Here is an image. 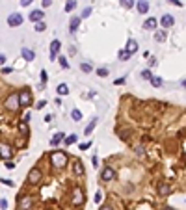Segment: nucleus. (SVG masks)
I'll list each match as a JSON object with an SVG mask.
<instances>
[{
	"label": "nucleus",
	"instance_id": "1",
	"mask_svg": "<svg viewBox=\"0 0 186 210\" xmlns=\"http://www.w3.org/2000/svg\"><path fill=\"white\" fill-rule=\"evenodd\" d=\"M50 162L54 168H63V166H67V154L63 151H54L50 154Z\"/></svg>",
	"mask_w": 186,
	"mask_h": 210
},
{
	"label": "nucleus",
	"instance_id": "2",
	"mask_svg": "<svg viewBox=\"0 0 186 210\" xmlns=\"http://www.w3.org/2000/svg\"><path fill=\"white\" fill-rule=\"evenodd\" d=\"M17 97H19V106H22V108H28L32 104V93L28 89H22Z\"/></svg>",
	"mask_w": 186,
	"mask_h": 210
},
{
	"label": "nucleus",
	"instance_id": "3",
	"mask_svg": "<svg viewBox=\"0 0 186 210\" xmlns=\"http://www.w3.org/2000/svg\"><path fill=\"white\" fill-rule=\"evenodd\" d=\"M6 108L9 110V112H17L20 106H19V97L15 95V93H11V95H8V99H6Z\"/></svg>",
	"mask_w": 186,
	"mask_h": 210
},
{
	"label": "nucleus",
	"instance_id": "4",
	"mask_svg": "<svg viewBox=\"0 0 186 210\" xmlns=\"http://www.w3.org/2000/svg\"><path fill=\"white\" fill-rule=\"evenodd\" d=\"M41 177H43L41 169H39V168H32L30 173H28V182H30V184H39V182H41Z\"/></svg>",
	"mask_w": 186,
	"mask_h": 210
},
{
	"label": "nucleus",
	"instance_id": "5",
	"mask_svg": "<svg viewBox=\"0 0 186 210\" xmlns=\"http://www.w3.org/2000/svg\"><path fill=\"white\" fill-rule=\"evenodd\" d=\"M13 156V149L8 143H0V160H9Z\"/></svg>",
	"mask_w": 186,
	"mask_h": 210
},
{
	"label": "nucleus",
	"instance_id": "6",
	"mask_svg": "<svg viewBox=\"0 0 186 210\" xmlns=\"http://www.w3.org/2000/svg\"><path fill=\"white\" fill-rule=\"evenodd\" d=\"M73 203H75V206H80V204H84V201H86V197H84V192H82V188H75L73 190Z\"/></svg>",
	"mask_w": 186,
	"mask_h": 210
},
{
	"label": "nucleus",
	"instance_id": "7",
	"mask_svg": "<svg viewBox=\"0 0 186 210\" xmlns=\"http://www.w3.org/2000/svg\"><path fill=\"white\" fill-rule=\"evenodd\" d=\"M22 20H24V17H22L20 13H11V15L8 17V24H9L11 28H15V26H20V24H22Z\"/></svg>",
	"mask_w": 186,
	"mask_h": 210
},
{
	"label": "nucleus",
	"instance_id": "8",
	"mask_svg": "<svg viewBox=\"0 0 186 210\" xmlns=\"http://www.w3.org/2000/svg\"><path fill=\"white\" fill-rule=\"evenodd\" d=\"M160 24H162V28H171V26L175 24V17L169 15V13H166L164 17L160 19Z\"/></svg>",
	"mask_w": 186,
	"mask_h": 210
},
{
	"label": "nucleus",
	"instance_id": "9",
	"mask_svg": "<svg viewBox=\"0 0 186 210\" xmlns=\"http://www.w3.org/2000/svg\"><path fill=\"white\" fill-rule=\"evenodd\" d=\"M32 206V197L30 195H20L19 197V208L20 210H28Z\"/></svg>",
	"mask_w": 186,
	"mask_h": 210
},
{
	"label": "nucleus",
	"instance_id": "10",
	"mask_svg": "<svg viewBox=\"0 0 186 210\" xmlns=\"http://www.w3.org/2000/svg\"><path fill=\"white\" fill-rule=\"evenodd\" d=\"M101 179H102V180H106V182H110V180H113V179H115V171H113L112 168H108V166H106V168L102 169V173H101Z\"/></svg>",
	"mask_w": 186,
	"mask_h": 210
},
{
	"label": "nucleus",
	"instance_id": "11",
	"mask_svg": "<svg viewBox=\"0 0 186 210\" xmlns=\"http://www.w3.org/2000/svg\"><path fill=\"white\" fill-rule=\"evenodd\" d=\"M169 193H171V186H169V184H166V182H160V184H158V195L168 197Z\"/></svg>",
	"mask_w": 186,
	"mask_h": 210
},
{
	"label": "nucleus",
	"instance_id": "12",
	"mask_svg": "<svg viewBox=\"0 0 186 210\" xmlns=\"http://www.w3.org/2000/svg\"><path fill=\"white\" fill-rule=\"evenodd\" d=\"M60 46H61V43H60L58 39H54V41L50 43V60H56V56H58V52H60Z\"/></svg>",
	"mask_w": 186,
	"mask_h": 210
},
{
	"label": "nucleus",
	"instance_id": "13",
	"mask_svg": "<svg viewBox=\"0 0 186 210\" xmlns=\"http://www.w3.org/2000/svg\"><path fill=\"white\" fill-rule=\"evenodd\" d=\"M80 20H82V19H80V17H76V15H75V17H71V20H69V30H71V32H76V30H78V26H80Z\"/></svg>",
	"mask_w": 186,
	"mask_h": 210
},
{
	"label": "nucleus",
	"instance_id": "14",
	"mask_svg": "<svg viewBox=\"0 0 186 210\" xmlns=\"http://www.w3.org/2000/svg\"><path fill=\"white\" fill-rule=\"evenodd\" d=\"M43 17H45V13H43L41 9H34V11L30 13V20H32V22H39V20H43Z\"/></svg>",
	"mask_w": 186,
	"mask_h": 210
},
{
	"label": "nucleus",
	"instance_id": "15",
	"mask_svg": "<svg viewBox=\"0 0 186 210\" xmlns=\"http://www.w3.org/2000/svg\"><path fill=\"white\" fill-rule=\"evenodd\" d=\"M73 171H75V175H78V177H82L84 175V166H82V162L80 160H75V164H73Z\"/></svg>",
	"mask_w": 186,
	"mask_h": 210
},
{
	"label": "nucleus",
	"instance_id": "16",
	"mask_svg": "<svg viewBox=\"0 0 186 210\" xmlns=\"http://www.w3.org/2000/svg\"><path fill=\"white\" fill-rule=\"evenodd\" d=\"M136 6H138V11L140 13H147L149 11V2H147V0H138Z\"/></svg>",
	"mask_w": 186,
	"mask_h": 210
},
{
	"label": "nucleus",
	"instance_id": "17",
	"mask_svg": "<svg viewBox=\"0 0 186 210\" xmlns=\"http://www.w3.org/2000/svg\"><path fill=\"white\" fill-rule=\"evenodd\" d=\"M136 50H138V43H136L134 39H128V43H127V49H125V52H128V54L132 56V54H134Z\"/></svg>",
	"mask_w": 186,
	"mask_h": 210
},
{
	"label": "nucleus",
	"instance_id": "18",
	"mask_svg": "<svg viewBox=\"0 0 186 210\" xmlns=\"http://www.w3.org/2000/svg\"><path fill=\"white\" fill-rule=\"evenodd\" d=\"M20 54H22V58H24L26 61H34V58H35V54H34V50H30V49H26V46H24V49H22V50H20Z\"/></svg>",
	"mask_w": 186,
	"mask_h": 210
},
{
	"label": "nucleus",
	"instance_id": "19",
	"mask_svg": "<svg viewBox=\"0 0 186 210\" xmlns=\"http://www.w3.org/2000/svg\"><path fill=\"white\" fill-rule=\"evenodd\" d=\"M19 132L22 136H30V127H28L26 121H19Z\"/></svg>",
	"mask_w": 186,
	"mask_h": 210
},
{
	"label": "nucleus",
	"instance_id": "20",
	"mask_svg": "<svg viewBox=\"0 0 186 210\" xmlns=\"http://www.w3.org/2000/svg\"><path fill=\"white\" fill-rule=\"evenodd\" d=\"M143 28H145V30H154V28H156V20L149 17V19L143 22Z\"/></svg>",
	"mask_w": 186,
	"mask_h": 210
},
{
	"label": "nucleus",
	"instance_id": "21",
	"mask_svg": "<svg viewBox=\"0 0 186 210\" xmlns=\"http://www.w3.org/2000/svg\"><path fill=\"white\" fill-rule=\"evenodd\" d=\"M63 138H65V134H63V132H58V134H54V136H52L50 143H52V145H58L60 142H63Z\"/></svg>",
	"mask_w": 186,
	"mask_h": 210
},
{
	"label": "nucleus",
	"instance_id": "22",
	"mask_svg": "<svg viewBox=\"0 0 186 210\" xmlns=\"http://www.w3.org/2000/svg\"><path fill=\"white\" fill-rule=\"evenodd\" d=\"M75 8H76V0H67V4H65V11H67V13H71Z\"/></svg>",
	"mask_w": 186,
	"mask_h": 210
},
{
	"label": "nucleus",
	"instance_id": "23",
	"mask_svg": "<svg viewBox=\"0 0 186 210\" xmlns=\"http://www.w3.org/2000/svg\"><path fill=\"white\" fill-rule=\"evenodd\" d=\"M154 39H156L158 43H162V41H166V39H168V34H166L164 30H162V32H156V34H154Z\"/></svg>",
	"mask_w": 186,
	"mask_h": 210
},
{
	"label": "nucleus",
	"instance_id": "24",
	"mask_svg": "<svg viewBox=\"0 0 186 210\" xmlns=\"http://www.w3.org/2000/svg\"><path fill=\"white\" fill-rule=\"evenodd\" d=\"M58 95H67L69 93V87H67V84H58Z\"/></svg>",
	"mask_w": 186,
	"mask_h": 210
},
{
	"label": "nucleus",
	"instance_id": "25",
	"mask_svg": "<svg viewBox=\"0 0 186 210\" xmlns=\"http://www.w3.org/2000/svg\"><path fill=\"white\" fill-rule=\"evenodd\" d=\"M95 125H97V119H93V121H91V123L84 128V134H86V136H89V134L93 132V128H95Z\"/></svg>",
	"mask_w": 186,
	"mask_h": 210
},
{
	"label": "nucleus",
	"instance_id": "26",
	"mask_svg": "<svg viewBox=\"0 0 186 210\" xmlns=\"http://www.w3.org/2000/svg\"><path fill=\"white\" fill-rule=\"evenodd\" d=\"M151 84H153L154 87H160L162 84H164V80H162L160 76H151Z\"/></svg>",
	"mask_w": 186,
	"mask_h": 210
},
{
	"label": "nucleus",
	"instance_id": "27",
	"mask_svg": "<svg viewBox=\"0 0 186 210\" xmlns=\"http://www.w3.org/2000/svg\"><path fill=\"white\" fill-rule=\"evenodd\" d=\"M76 134H71V136H67V138H63V142H65V145H71V143H75L76 142Z\"/></svg>",
	"mask_w": 186,
	"mask_h": 210
},
{
	"label": "nucleus",
	"instance_id": "28",
	"mask_svg": "<svg viewBox=\"0 0 186 210\" xmlns=\"http://www.w3.org/2000/svg\"><path fill=\"white\" fill-rule=\"evenodd\" d=\"M71 117H73V119H75V121H80V119H82V112H80V110H76V108H75V110H73V112H71Z\"/></svg>",
	"mask_w": 186,
	"mask_h": 210
},
{
	"label": "nucleus",
	"instance_id": "29",
	"mask_svg": "<svg viewBox=\"0 0 186 210\" xmlns=\"http://www.w3.org/2000/svg\"><path fill=\"white\" fill-rule=\"evenodd\" d=\"M119 2H121V6H123V8H127V9L134 8V0H119Z\"/></svg>",
	"mask_w": 186,
	"mask_h": 210
},
{
	"label": "nucleus",
	"instance_id": "30",
	"mask_svg": "<svg viewBox=\"0 0 186 210\" xmlns=\"http://www.w3.org/2000/svg\"><path fill=\"white\" fill-rule=\"evenodd\" d=\"M80 69H82L84 73H91V71H93V65H91V63H82Z\"/></svg>",
	"mask_w": 186,
	"mask_h": 210
},
{
	"label": "nucleus",
	"instance_id": "31",
	"mask_svg": "<svg viewBox=\"0 0 186 210\" xmlns=\"http://www.w3.org/2000/svg\"><path fill=\"white\" fill-rule=\"evenodd\" d=\"M46 28V24H45V22L43 20H39V22H35V32H43Z\"/></svg>",
	"mask_w": 186,
	"mask_h": 210
},
{
	"label": "nucleus",
	"instance_id": "32",
	"mask_svg": "<svg viewBox=\"0 0 186 210\" xmlns=\"http://www.w3.org/2000/svg\"><path fill=\"white\" fill-rule=\"evenodd\" d=\"M151 76H153V73L149 71V69H145V71H142V78H143V80H151Z\"/></svg>",
	"mask_w": 186,
	"mask_h": 210
},
{
	"label": "nucleus",
	"instance_id": "33",
	"mask_svg": "<svg viewBox=\"0 0 186 210\" xmlns=\"http://www.w3.org/2000/svg\"><path fill=\"white\" fill-rule=\"evenodd\" d=\"M97 75H99V76H108V69H106V67H99V69H97Z\"/></svg>",
	"mask_w": 186,
	"mask_h": 210
},
{
	"label": "nucleus",
	"instance_id": "34",
	"mask_svg": "<svg viewBox=\"0 0 186 210\" xmlns=\"http://www.w3.org/2000/svg\"><path fill=\"white\" fill-rule=\"evenodd\" d=\"M134 151H136V154H138V156H143V154H145V147H143V145H138Z\"/></svg>",
	"mask_w": 186,
	"mask_h": 210
},
{
	"label": "nucleus",
	"instance_id": "35",
	"mask_svg": "<svg viewBox=\"0 0 186 210\" xmlns=\"http://www.w3.org/2000/svg\"><path fill=\"white\" fill-rule=\"evenodd\" d=\"M60 65H61L63 69H69V63H67V58H65V56H61V54H60Z\"/></svg>",
	"mask_w": 186,
	"mask_h": 210
},
{
	"label": "nucleus",
	"instance_id": "36",
	"mask_svg": "<svg viewBox=\"0 0 186 210\" xmlns=\"http://www.w3.org/2000/svg\"><path fill=\"white\" fill-rule=\"evenodd\" d=\"M46 82H49V75H46V71L43 69L41 71V84H46Z\"/></svg>",
	"mask_w": 186,
	"mask_h": 210
},
{
	"label": "nucleus",
	"instance_id": "37",
	"mask_svg": "<svg viewBox=\"0 0 186 210\" xmlns=\"http://www.w3.org/2000/svg\"><path fill=\"white\" fill-rule=\"evenodd\" d=\"M89 15H91V8H84V11H82L80 19H84V17H89Z\"/></svg>",
	"mask_w": 186,
	"mask_h": 210
},
{
	"label": "nucleus",
	"instance_id": "38",
	"mask_svg": "<svg viewBox=\"0 0 186 210\" xmlns=\"http://www.w3.org/2000/svg\"><path fill=\"white\" fill-rule=\"evenodd\" d=\"M130 58V54L128 52H125V50H119V60H128Z\"/></svg>",
	"mask_w": 186,
	"mask_h": 210
},
{
	"label": "nucleus",
	"instance_id": "39",
	"mask_svg": "<svg viewBox=\"0 0 186 210\" xmlns=\"http://www.w3.org/2000/svg\"><path fill=\"white\" fill-rule=\"evenodd\" d=\"M0 182H2V184H6V186H9V188L13 186V180H9V179H0Z\"/></svg>",
	"mask_w": 186,
	"mask_h": 210
},
{
	"label": "nucleus",
	"instance_id": "40",
	"mask_svg": "<svg viewBox=\"0 0 186 210\" xmlns=\"http://www.w3.org/2000/svg\"><path fill=\"white\" fill-rule=\"evenodd\" d=\"M0 208H2V210L8 208V201H6V199H0Z\"/></svg>",
	"mask_w": 186,
	"mask_h": 210
},
{
	"label": "nucleus",
	"instance_id": "41",
	"mask_svg": "<svg viewBox=\"0 0 186 210\" xmlns=\"http://www.w3.org/2000/svg\"><path fill=\"white\" fill-rule=\"evenodd\" d=\"M45 106H46V101H39L35 108H37V110H41V108H45Z\"/></svg>",
	"mask_w": 186,
	"mask_h": 210
},
{
	"label": "nucleus",
	"instance_id": "42",
	"mask_svg": "<svg viewBox=\"0 0 186 210\" xmlns=\"http://www.w3.org/2000/svg\"><path fill=\"white\" fill-rule=\"evenodd\" d=\"M101 201H102V193L97 192V193H95V203H101Z\"/></svg>",
	"mask_w": 186,
	"mask_h": 210
},
{
	"label": "nucleus",
	"instance_id": "43",
	"mask_svg": "<svg viewBox=\"0 0 186 210\" xmlns=\"http://www.w3.org/2000/svg\"><path fill=\"white\" fill-rule=\"evenodd\" d=\"M32 2H34V0H20V6H24V8H26V6H30Z\"/></svg>",
	"mask_w": 186,
	"mask_h": 210
},
{
	"label": "nucleus",
	"instance_id": "44",
	"mask_svg": "<svg viewBox=\"0 0 186 210\" xmlns=\"http://www.w3.org/2000/svg\"><path fill=\"white\" fill-rule=\"evenodd\" d=\"M89 145H91V142H89V143H80V149L86 151V149H89Z\"/></svg>",
	"mask_w": 186,
	"mask_h": 210
},
{
	"label": "nucleus",
	"instance_id": "45",
	"mask_svg": "<svg viewBox=\"0 0 186 210\" xmlns=\"http://www.w3.org/2000/svg\"><path fill=\"white\" fill-rule=\"evenodd\" d=\"M169 2H171L173 6H179V8H182V2H179V0H169Z\"/></svg>",
	"mask_w": 186,
	"mask_h": 210
},
{
	"label": "nucleus",
	"instance_id": "46",
	"mask_svg": "<svg viewBox=\"0 0 186 210\" xmlns=\"http://www.w3.org/2000/svg\"><path fill=\"white\" fill-rule=\"evenodd\" d=\"M41 4H43V6H45V8H49V6H50V4H52V0H43V2H41Z\"/></svg>",
	"mask_w": 186,
	"mask_h": 210
},
{
	"label": "nucleus",
	"instance_id": "47",
	"mask_svg": "<svg viewBox=\"0 0 186 210\" xmlns=\"http://www.w3.org/2000/svg\"><path fill=\"white\" fill-rule=\"evenodd\" d=\"M113 84H115V86H121V84H125V78H117Z\"/></svg>",
	"mask_w": 186,
	"mask_h": 210
},
{
	"label": "nucleus",
	"instance_id": "48",
	"mask_svg": "<svg viewBox=\"0 0 186 210\" xmlns=\"http://www.w3.org/2000/svg\"><path fill=\"white\" fill-rule=\"evenodd\" d=\"M6 168H8V169H13V168H15V164H13V162H9V160H8V164H6Z\"/></svg>",
	"mask_w": 186,
	"mask_h": 210
},
{
	"label": "nucleus",
	"instance_id": "49",
	"mask_svg": "<svg viewBox=\"0 0 186 210\" xmlns=\"http://www.w3.org/2000/svg\"><path fill=\"white\" fill-rule=\"evenodd\" d=\"M6 63V56L4 54H0V65H4Z\"/></svg>",
	"mask_w": 186,
	"mask_h": 210
},
{
	"label": "nucleus",
	"instance_id": "50",
	"mask_svg": "<svg viewBox=\"0 0 186 210\" xmlns=\"http://www.w3.org/2000/svg\"><path fill=\"white\" fill-rule=\"evenodd\" d=\"M101 210H113V208L110 204H104V206H101Z\"/></svg>",
	"mask_w": 186,
	"mask_h": 210
},
{
	"label": "nucleus",
	"instance_id": "51",
	"mask_svg": "<svg viewBox=\"0 0 186 210\" xmlns=\"http://www.w3.org/2000/svg\"><path fill=\"white\" fill-rule=\"evenodd\" d=\"M164 210H175V208H171V206H168V208H164Z\"/></svg>",
	"mask_w": 186,
	"mask_h": 210
}]
</instances>
